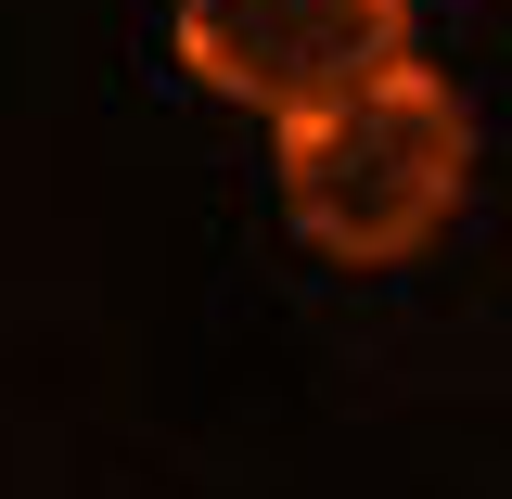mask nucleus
Instances as JSON below:
<instances>
[{
    "mask_svg": "<svg viewBox=\"0 0 512 499\" xmlns=\"http://www.w3.org/2000/svg\"><path fill=\"white\" fill-rule=\"evenodd\" d=\"M461 192H474V116L423 64L372 77L359 103H333L308 128H282V218L320 256H346V269L423 256L461 218Z\"/></svg>",
    "mask_w": 512,
    "mask_h": 499,
    "instance_id": "nucleus-1",
    "label": "nucleus"
},
{
    "mask_svg": "<svg viewBox=\"0 0 512 499\" xmlns=\"http://www.w3.org/2000/svg\"><path fill=\"white\" fill-rule=\"evenodd\" d=\"M180 77L269 128H308L410 64V0H180Z\"/></svg>",
    "mask_w": 512,
    "mask_h": 499,
    "instance_id": "nucleus-2",
    "label": "nucleus"
}]
</instances>
